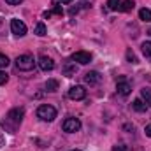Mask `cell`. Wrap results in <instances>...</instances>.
Here are the masks:
<instances>
[{
  "label": "cell",
  "mask_w": 151,
  "mask_h": 151,
  "mask_svg": "<svg viewBox=\"0 0 151 151\" xmlns=\"http://www.w3.org/2000/svg\"><path fill=\"white\" fill-rule=\"evenodd\" d=\"M127 60L130 62V63H137L139 60H137V56L134 55V51L132 49H127Z\"/></svg>",
  "instance_id": "20"
},
{
  "label": "cell",
  "mask_w": 151,
  "mask_h": 151,
  "mask_svg": "<svg viewBox=\"0 0 151 151\" xmlns=\"http://www.w3.org/2000/svg\"><path fill=\"white\" fill-rule=\"evenodd\" d=\"M141 97L144 99L146 106H150L151 107V90L150 88H142V90H141Z\"/></svg>",
  "instance_id": "16"
},
{
  "label": "cell",
  "mask_w": 151,
  "mask_h": 151,
  "mask_svg": "<svg viewBox=\"0 0 151 151\" xmlns=\"http://www.w3.org/2000/svg\"><path fill=\"white\" fill-rule=\"evenodd\" d=\"M148 35H151V28H150V30H148Z\"/></svg>",
  "instance_id": "31"
},
{
  "label": "cell",
  "mask_w": 151,
  "mask_h": 151,
  "mask_svg": "<svg viewBox=\"0 0 151 151\" xmlns=\"http://www.w3.org/2000/svg\"><path fill=\"white\" fill-rule=\"evenodd\" d=\"M53 12H55V14H58V16H62V14H63V9L60 7V4H58V2H55V4H53Z\"/></svg>",
  "instance_id": "22"
},
{
  "label": "cell",
  "mask_w": 151,
  "mask_h": 151,
  "mask_svg": "<svg viewBox=\"0 0 151 151\" xmlns=\"http://www.w3.org/2000/svg\"><path fill=\"white\" fill-rule=\"evenodd\" d=\"M37 116L42 121H53L56 118V109L53 106H49V104H42L37 109Z\"/></svg>",
  "instance_id": "3"
},
{
  "label": "cell",
  "mask_w": 151,
  "mask_h": 151,
  "mask_svg": "<svg viewBox=\"0 0 151 151\" xmlns=\"http://www.w3.org/2000/svg\"><path fill=\"white\" fill-rule=\"evenodd\" d=\"M134 5H135V4H134V0H123V2H121V5H119V11H121V12H128V11H132V9H134Z\"/></svg>",
  "instance_id": "13"
},
{
  "label": "cell",
  "mask_w": 151,
  "mask_h": 151,
  "mask_svg": "<svg viewBox=\"0 0 151 151\" xmlns=\"http://www.w3.org/2000/svg\"><path fill=\"white\" fill-rule=\"evenodd\" d=\"M141 49H142V55H144L148 60H151V40H146V42H142Z\"/></svg>",
  "instance_id": "14"
},
{
  "label": "cell",
  "mask_w": 151,
  "mask_h": 151,
  "mask_svg": "<svg viewBox=\"0 0 151 151\" xmlns=\"http://www.w3.org/2000/svg\"><path fill=\"white\" fill-rule=\"evenodd\" d=\"M144 134H146L148 137H151V123H150V125H146V127H144Z\"/></svg>",
  "instance_id": "26"
},
{
  "label": "cell",
  "mask_w": 151,
  "mask_h": 151,
  "mask_svg": "<svg viewBox=\"0 0 151 151\" xmlns=\"http://www.w3.org/2000/svg\"><path fill=\"white\" fill-rule=\"evenodd\" d=\"M35 34H37L39 37H44V35H46V25H44V23H37V27H35Z\"/></svg>",
  "instance_id": "19"
},
{
  "label": "cell",
  "mask_w": 151,
  "mask_h": 151,
  "mask_svg": "<svg viewBox=\"0 0 151 151\" xmlns=\"http://www.w3.org/2000/svg\"><path fill=\"white\" fill-rule=\"evenodd\" d=\"M62 128H63V132H67V134H74L77 130H81V121H79L77 118H67V119L63 121Z\"/></svg>",
  "instance_id": "4"
},
{
  "label": "cell",
  "mask_w": 151,
  "mask_h": 151,
  "mask_svg": "<svg viewBox=\"0 0 151 151\" xmlns=\"http://www.w3.org/2000/svg\"><path fill=\"white\" fill-rule=\"evenodd\" d=\"M84 97H86V90L81 84H76L69 90V99H72V100H83Z\"/></svg>",
  "instance_id": "6"
},
{
  "label": "cell",
  "mask_w": 151,
  "mask_h": 151,
  "mask_svg": "<svg viewBox=\"0 0 151 151\" xmlns=\"http://www.w3.org/2000/svg\"><path fill=\"white\" fill-rule=\"evenodd\" d=\"M107 9L109 11H119V5H121V0H107Z\"/></svg>",
  "instance_id": "17"
},
{
  "label": "cell",
  "mask_w": 151,
  "mask_h": 151,
  "mask_svg": "<svg viewBox=\"0 0 151 151\" xmlns=\"http://www.w3.org/2000/svg\"><path fill=\"white\" fill-rule=\"evenodd\" d=\"M2 146H5V137L0 134V148H2Z\"/></svg>",
  "instance_id": "27"
},
{
  "label": "cell",
  "mask_w": 151,
  "mask_h": 151,
  "mask_svg": "<svg viewBox=\"0 0 151 151\" xmlns=\"http://www.w3.org/2000/svg\"><path fill=\"white\" fill-rule=\"evenodd\" d=\"M139 18H141L142 21L150 23V21H151V9H146V7H144V9H141V11H139Z\"/></svg>",
  "instance_id": "15"
},
{
  "label": "cell",
  "mask_w": 151,
  "mask_h": 151,
  "mask_svg": "<svg viewBox=\"0 0 151 151\" xmlns=\"http://www.w3.org/2000/svg\"><path fill=\"white\" fill-rule=\"evenodd\" d=\"M113 151H128V148H127L125 144H116L113 148Z\"/></svg>",
  "instance_id": "24"
},
{
  "label": "cell",
  "mask_w": 151,
  "mask_h": 151,
  "mask_svg": "<svg viewBox=\"0 0 151 151\" xmlns=\"http://www.w3.org/2000/svg\"><path fill=\"white\" fill-rule=\"evenodd\" d=\"M116 90H118V93H119L121 97H128L130 91H132V84H130L125 77H121V79L118 81V84H116Z\"/></svg>",
  "instance_id": "8"
},
{
  "label": "cell",
  "mask_w": 151,
  "mask_h": 151,
  "mask_svg": "<svg viewBox=\"0 0 151 151\" xmlns=\"http://www.w3.org/2000/svg\"><path fill=\"white\" fill-rule=\"evenodd\" d=\"M60 2H62V4H70L72 0H60Z\"/></svg>",
  "instance_id": "30"
},
{
  "label": "cell",
  "mask_w": 151,
  "mask_h": 151,
  "mask_svg": "<svg viewBox=\"0 0 151 151\" xmlns=\"http://www.w3.org/2000/svg\"><path fill=\"white\" fill-rule=\"evenodd\" d=\"M39 67L44 70V72H49V70H53L55 69V62H53V58H49V56H46V55H42L40 58H39Z\"/></svg>",
  "instance_id": "9"
},
{
  "label": "cell",
  "mask_w": 151,
  "mask_h": 151,
  "mask_svg": "<svg viewBox=\"0 0 151 151\" xmlns=\"http://www.w3.org/2000/svg\"><path fill=\"white\" fill-rule=\"evenodd\" d=\"M100 81H102V76L99 74L97 70H90V72L84 74V83L90 84V86H95V84H99Z\"/></svg>",
  "instance_id": "10"
},
{
  "label": "cell",
  "mask_w": 151,
  "mask_h": 151,
  "mask_svg": "<svg viewBox=\"0 0 151 151\" xmlns=\"http://www.w3.org/2000/svg\"><path fill=\"white\" fill-rule=\"evenodd\" d=\"M7 81H9V76L5 74L4 70H0V86H2V84H5Z\"/></svg>",
  "instance_id": "23"
},
{
  "label": "cell",
  "mask_w": 151,
  "mask_h": 151,
  "mask_svg": "<svg viewBox=\"0 0 151 151\" xmlns=\"http://www.w3.org/2000/svg\"><path fill=\"white\" fill-rule=\"evenodd\" d=\"M123 128H125V130H134V125H125Z\"/></svg>",
  "instance_id": "28"
},
{
  "label": "cell",
  "mask_w": 151,
  "mask_h": 151,
  "mask_svg": "<svg viewBox=\"0 0 151 151\" xmlns=\"http://www.w3.org/2000/svg\"><path fill=\"white\" fill-rule=\"evenodd\" d=\"M44 88H46V91H56L58 90V81L56 79H47L46 81V84H44Z\"/></svg>",
  "instance_id": "12"
},
{
  "label": "cell",
  "mask_w": 151,
  "mask_h": 151,
  "mask_svg": "<svg viewBox=\"0 0 151 151\" xmlns=\"http://www.w3.org/2000/svg\"><path fill=\"white\" fill-rule=\"evenodd\" d=\"M23 116H25V109H23V107H14V109H11V111L7 113L5 119L2 121V127H4L7 132L14 134V132H16V128L21 125Z\"/></svg>",
  "instance_id": "1"
},
{
  "label": "cell",
  "mask_w": 151,
  "mask_h": 151,
  "mask_svg": "<svg viewBox=\"0 0 151 151\" xmlns=\"http://www.w3.org/2000/svg\"><path fill=\"white\" fill-rule=\"evenodd\" d=\"M70 58H72V62H77L79 65H88V63L91 62V55H90L88 51H77V53H74Z\"/></svg>",
  "instance_id": "7"
},
{
  "label": "cell",
  "mask_w": 151,
  "mask_h": 151,
  "mask_svg": "<svg viewBox=\"0 0 151 151\" xmlns=\"http://www.w3.org/2000/svg\"><path fill=\"white\" fill-rule=\"evenodd\" d=\"M7 65H9V58H7L5 55L0 53V69H5Z\"/></svg>",
  "instance_id": "21"
},
{
  "label": "cell",
  "mask_w": 151,
  "mask_h": 151,
  "mask_svg": "<svg viewBox=\"0 0 151 151\" xmlns=\"http://www.w3.org/2000/svg\"><path fill=\"white\" fill-rule=\"evenodd\" d=\"M76 65H65V69H63V74L67 76V77H72V76H76Z\"/></svg>",
  "instance_id": "18"
},
{
  "label": "cell",
  "mask_w": 151,
  "mask_h": 151,
  "mask_svg": "<svg viewBox=\"0 0 151 151\" xmlns=\"http://www.w3.org/2000/svg\"><path fill=\"white\" fill-rule=\"evenodd\" d=\"M0 27H2V19H0Z\"/></svg>",
  "instance_id": "33"
},
{
  "label": "cell",
  "mask_w": 151,
  "mask_h": 151,
  "mask_svg": "<svg viewBox=\"0 0 151 151\" xmlns=\"http://www.w3.org/2000/svg\"><path fill=\"white\" fill-rule=\"evenodd\" d=\"M72 151H81V150H72Z\"/></svg>",
  "instance_id": "32"
},
{
  "label": "cell",
  "mask_w": 151,
  "mask_h": 151,
  "mask_svg": "<svg viewBox=\"0 0 151 151\" xmlns=\"http://www.w3.org/2000/svg\"><path fill=\"white\" fill-rule=\"evenodd\" d=\"M5 2H7L9 5H19V4H21L23 0H5Z\"/></svg>",
  "instance_id": "25"
},
{
  "label": "cell",
  "mask_w": 151,
  "mask_h": 151,
  "mask_svg": "<svg viewBox=\"0 0 151 151\" xmlns=\"http://www.w3.org/2000/svg\"><path fill=\"white\" fill-rule=\"evenodd\" d=\"M132 107H134V111H137V113H144V111L148 109L146 102H144V100H141V99H135V100H134V104H132Z\"/></svg>",
  "instance_id": "11"
},
{
  "label": "cell",
  "mask_w": 151,
  "mask_h": 151,
  "mask_svg": "<svg viewBox=\"0 0 151 151\" xmlns=\"http://www.w3.org/2000/svg\"><path fill=\"white\" fill-rule=\"evenodd\" d=\"M51 14H53V12H49V11H46V12H44V18H51Z\"/></svg>",
  "instance_id": "29"
},
{
  "label": "cell",
  "mask_w": 151,
  "mask_h": 151,
  "mask_svg": "<svg viewBox=\"0 0 151 151\" xmlns=\"http://www.w3.org/2000/svg\"><path fill=\"white\" fill-rule=\"evenodd\" d=\"M34 65H35V60H34L32 55H19V56L16 58V67H18L19 70H23V72L32 70Z\"/></svg>",
  "instance_id": "2"
},
{
  "label": "cell",
  "mask_w": 151,
  "mask_h": 151,
  "mask_svg": "<svg viewBox=\"0 0 151 151\" xmlns=\"http://www.w3.org/2000/svg\"><path fill=\"white\" fill-rule=\"evenodd\" d=\"M11 30L16 37H23L27 34V25L21 21V19H12L11 21Z\"/></svg>",
  "instance_id": "5"
}]
</instances>
